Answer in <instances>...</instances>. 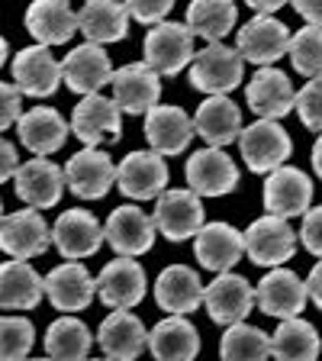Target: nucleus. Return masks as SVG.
I'll return each mask as SVG.
<instances>
[{
	"mask_svg": "<svg viewBox=\"0 0 322 361\" xmlns=\"http://www.w3.org/2000/svg\"><path fill=\"white\" fill-rule=\"evenodd\" d=\"M97 345L104 348V358L110 361H135L149 345V332H145L142 319L129 310H113L100 323Z\"/></svg>",
	"mask_w": 322,
	"mask_h": 361,
	"instance_id": "obj_25",
	"label": "nucleus"
},
{
	"mask_svg": "<svg viewBox=\"0 0 322 361\" xmlns=\"http://www.w3.org/2000/svg\"><path fill=\"white\" fill-rule=\"evenodd\" d=\"M0 219H4V200H0Z\"/></svg>",
	"mask_w": 322,
	"mask_h": 361,
	"instance_id": "obj_51",
	"label": "nucleus"
},
{
	"mask_svg": "<svg viewBox=\"0 0 322 361\" xmlns=\"http://www.w3.org/2000/svg\"><path fill=\"white\" fill-rule=\"evenodd\" d=\"M71 133L81 139L87 149H97L104 142H116L123 135V113L113 104V97L90 94L81 97V104L71 113Z\"/></svg>",
	"mask_w": 322,
	"mask_h": 361,
	"instance_id": "obj_10",
	"label": "nucleus"
},
{
	"mask_svg": "<svg viewBox=\"0 0 322 361\" xmlns=\"http://www.w3.org/2000/svg\"><path fill=\"white\" fill-rule=\"evenodd\" d=\"M145 139L155 155H180L194 139V120L180 106H155L145 113Z\"/></svg>",
	"mask_w": 322,
	"mask_h": 361,
	"instance_id": "obj_27",
	"label": "nucleus"
},
{
	"mask_svg": "<svg viewBox=\"0 0 322 361\" xmlns=\"http://www.w3.org/2000/svg\"><path fill=\"white\" fill-rule=\"evenodd\" d=\"M36 342V329L23 316H0V361H26Z\"/></svg>",
	"mask_w": 322,
	"mask_h": 361,
	"instance_id": "obj_39",
	"label": "nucleus"
},
{
	"mask_svg": "<svg viewBox=\"0 0 322 361\" xmlns=\"http://www.w3.org/2000/svg\"><path fill=\"white\" fill-rule=\"evenodd\" d=\"M90 345V329L75 316H61L45 332V352L52 361H87Z\"/></svg>",
	"mask_w": 322,
	"mask_h": 361,
	"instance_id": "obj_36",
	"label": "nucleus"
},
{
	"mask_svg": "<svg viewBox=\"0 0 322 361\" xmlns=\"http://www.w3.org/2000/svg\"><path fill=\"white\" fill-rule=\"evenodd\" d=\"M155 229L171 242H184L203 229V200L187 188H171L155 200Z\"/></svg>",
	"mask_w": 322,
	"mask_h": 361,
	"instance_id": "obj_9",
	"label": "nucleus"
},
{
	"mask_svg": "<svg viewBox=\"0 0 322 361\" xmlns=\"http://www.w3.org/2000/svg\"><path fill=\"white\" fill-rule=\"evenodd\" d=\"M306 281H300L290 268H271L255 290V303L261 313L274 319H297L306 310Z\"/></svg>",
	"mask_w": 322,
	"mask_h": 361,
	"instance_id": "obj_13",
	"label": "nucleus"
},
{
	"mask_svg": "<svg viewBox=\"0 0 322 361\" xmlns=\"http://www.w3.org/2000/svg\"><path fill=\"white\" fill-rule=\"evenodd\" d=\"M293 10L306 20V26L322 30V0H297V4H293Z\"/></svg>",
	"mask_w": 322,
	"mask_h": 361,
	"instance_id": "obj_45",
	"label": "nucleus"
},
{
	"mask_svg": "<svg viewBox=\"0 0 322 361\" xmlns=\"http://www.w3.org/2000/svg\"><path fill=\"white\" fill-rule=\"evenodd\" d=\"M26 361H52V358H26Z\"/></svg>",
	"mask_w": 322,
	"mask_h": 361,
	"instance_id": "obj_50",
	"label": "nucleus"
},
{
	"mask_svg": "<svg viewBox=\"0 0 322 361\" xmlns=\"http://www.w3.org/2000/svg\"><path fill=\"white\" fill-rule=\"evenodd\" d=\"M293 110L300 113V123L313 133H322V78H309L297 97H293Z\"/></svg>",
	"mask_w": 322,
	"mask_h": 361,
	"instance_id": "obj_40",
	"label": "nucleus"
},
{
	"mask_svg": "<svg viewBox=\"0 0 322 361\" xmlns=\"http://www.w3.org/2000/svg\"><path fill=\"white\" fill-rule=\"evenodd\" d=\"M149 290L145 268L132 258H113L97 274V297L113 310H132Z\"/></svg>",
	"mask_w": 322,
	"mask_h": 361,
	"instance_id": "obj_18",
	"label": "nucleus"
},
{
	"mask_svg": "<svg viewBox=\"0 0 322 361\" xmlns=\"http://www.w3.org/2000/svg\"><path fill=\"white\" fill-rule=\"evenodd\" d=\"M235 20H239V10H235V4H229V0H194L187 7L184 26H187L194 36L206 39V45H213V42H223V39L233 32Z\"/></svg>",
	"mask_w": 322,
	"mask_h": 361,
	"instance_id": "obj_35",
	"label": "nucleus"
},
{
	"mask_svg": "<svg viewBox=\"0 0 322 361\" xmlns=\"http://www.w3.org/2000/svg\"><path fill=\"white\" fill-rule=\"evenodd\" d=\"M313 171L322 178V133H319V139H316V145H313Z\"/></svg>",
	"mask_w": 322,
	"mask_h": 361,
	"instance_id": "obj_48",
	"label": "nucleus"
},
{
	"mask_svg": "<svg viewBox=\"0 0 322 361\" xmlns=\"http://www.w3.org/2000/svg\"><path fill=\"white\" fill-rule=\"evenodd\" d=\"M168 165L155 152H129L116 168V188L132 200H158L168 190Z\"/></svg>",
	"mask_w": 322,
	"mask_h": 361,
	"instance_id": "obj_14",
	"label": "nucleus"
},
{
	"mask_svg": "<svg viewBox=\"0 0 322 361\" xmlns=\"http://www.w3.org/2000/svg\"><path fill=\"white\" fill-rule=\"evenodd\" d=\"M219 355H223V361H268L271 336L248 323L225 326L223 342H219Z\"/></svg>",
	"mask_w": 322,
	"mask_h": 361,
	"instance_id": "obj_37",
	"label": "nucleus"
},
{
	"mask_svg": "<svg viewBox=\"0 0 322 361\" xmlns=\"http://www.w3.org/2000/svg\"><path fill=\"white\" fill-rule=\"evenodd\" d=\"M155 361H194L200 352V332L187 316H168L149 332V345Z\"/></svg>",
	"mask_w": 322,
	"mask_h": 361,
	"instance_id": "obj_29",
	"label": "nucleus"
},
{
	"mask_svg": "<svg viewBox=\"0 0 322 361\" xmlns=\"http://www.w3.org/2000/svg\"><path fill=\"white\" fill-rule=\"evenodd\" d=\"M52 245L68 262H81L100 252L104 226L90 210H65L52 226Z\"/></svg>",
	"mask_w": 322,
	"mask_h": 361,
	"instance_id": "obj_17",
	"label": "nucleus"
},
{
	"mask_svg": "<svg viewBox=\"0 0 322 361\" xmlns=\"http://www.w3.org/2000/svg\"><path fill=\"white\" fill-rule=\"evenodd\" d=\"M145 65L155 71L158 78H174L180 75V68H187L194 61V32L184 23L165 20L151 26L149 36L142 42Z\"/></svg>",
	"mask_w": 322,
	"mask_h": 361,
	"instance_id": "obj_1",
	"label": "nucleus"
},
{
	"mask_svg": "<svg viewBox=\"0 0 322 361\" xmlns=\"http://www.w3.org/2000/svg\"><path fill=\"white\" fill-rule=\"evenodd\" d=\"M13 188L26 207L32 210H49L61 200L65 190V171L49 158H30L26 165L16 168L13 174Z\"/></svg>",
	"mask_w": 322,
	"mask_h": 361,
	"instance_id": "obj_19",
	"label": "nucleus"
},
{
	"mask_svg": "<svg viewBox=\"0 0 322 361\" xmlns=\"http://www.w3.org/2000/svg\"><path fill=\"white\" fill-rule=\"evenodd\" d=\"M203 281L187 264H168L155 281V303L171 316H187L203 307Z\"/></svg>",
	"mask_w": 322,
	"mask_h": 361,
	"instance_id": "obj_24",
	"label": "nucleus"
},
{
	"mask_svg": "<svg viewBox=\"0 0 322 361\" xmlns=\"http://www.w3.org/2000/svg\"><path fill=\"white\" fill-rule=\"evenodd\" d=\"M45 297V278L26 262H0V307L32 310Z\"/></svg>",
	"mask_w": 322,
	"mask_h": 361,
	"instance_id": "obj_33",
	"label": "nucleus"
},
{
	"mask_svg": "<svg viewBox=\"0 0 322 361\" xmlns=\"http://www.w3.org/2000/svg\"><path fill=\"white\" fill-rule=\"evenodd\" d=\"M287 55H290L293 68L306 78H322V30L316 26H303L300 32L290 36L287 45Z\"/></svg>",
	"mask_w": 322,
	"mask_h": 361,
	"instance_id": "obj_38",
	"label": "nucleus"
},
{
	"mask_svg": "<svg viewBox=\"0 0 322 361\" xmlns=\"http://www.w3.org/2000/svg\"><path fill=\"white\" fill-rule=\"evenodd\" d=\"M290 45V26L278 16H252L235 36V52L242 61L271 68L278 59H284Z\"/></svg>",
	"mask_w": 322,
	"mask_h": 361,
	"instance_id": "obj_6",
	"label": "nucleus"
},
{
	"mask_svg": "<svg viewBox=\"0 0 322 361\" xmlns=\"http://www.w3.org/2000/svg\"><path fill=\"white\" fill-rule=\"evenodd\" d=\"M65 184L81 200H100L116 184V165L104 149H81L68 158Z\"/></svg>",
	"mask_w": 322,
	"mask_h": 361,
	"instance_id": "obj_11",
	"label": "nucleus"
},
{
	"mask_svg": "<svg viewBox=\"0 0 322 361\" xmlns=\"http://www.w3.org/2000/svg\"><path fill=\"white\" fill-rule=\"evenodd\" d=\"M155 219L142 210V207H116L104 223V239L110 242V248L120 258H135L151 252L155 245Z\"/></svg>",
	"mask_w": 322,
	"mask_h": 361,
	"instance_id": "obj_7",
	"label": "nucleus"
},
{
	"mask_svg": "<svg viewBox=\"0 0 322 361\" xmlns=\"http://www.w3.org/2000/svg\"><path fill=\"white\" fill-rule=\"evenodd\" d=\"M297 239L303 242L309 255L322 258V207H313V210L303 213V229Z\"/></svg>",
	"mask_w": 322,
	"mask_h": 361,
	"instance_id": "obj_42",
	"label": "nucleus"
},
{
	"mask_svg": "<svg viewBox=\"0 0 322 361\" xmlns=\"http://www.w3.org/2000/svg\"><path fill=\"white\" fill-rule=\"evenodd\" d=\"M309 200H313V184H309V174L303 168L280 165L264 180V210H268V216H303L309 210Z\"/></svg>",
	"mask_w": 322,
	"mask_h": 361,
	"instance_id": "obj_12",
	"label": "nucleus"
},
{
	"mask_svg": "<svg viewBox=\"0 0 322 361\" xmlns=\"http://www.w3.org/2000/svg\"><path fill=\"white\" fill-rule=\"evenodd\" d=\"M293 97H297V90L280 68H258L245 87V100L258 120L278 123L280 116L293 110Z\"/></svg>",
	"mask_w": 322,
	"mask_h": 361,
	"instance_id": "obj_23",
	"label": "nucleus"
},
{
	"mask_svg": "<svg viewBox=\"0 0 322 361\" xmlns=\"http://www.w3.org/2000/svg\"><path fill=\"white\" fill-rule=\"evenodd\" d=\"M61 81L75 90V94H81V97L100 94V87L113 81L110 55L100 45H90V42L78 45L61 61Z\"/></svg>",
	"mask_w": 322,
	"mask_h": 361,
	"instance_id": "obj_21",
	"label": "nucleus"
},
{
	"mask_svg": "<svg viewBox=\"0 0 322 361\" xmlns=\"http://www.w3.org/2000/svg\"><path fill=\"white\" fill-rule=\"evenodd\" d=\"M13 81L26 97H52L61 84V61H55L52 49L30 45L13 59Z\"/></svg>",
	"mask_w": 322,
	"mask_h": 361,
	"instance_id": "obj_22",
	"label": "nucleus"
},
{
	"mask_svg": "<svg viewBox=\"0 0 322 361\" xmlns=\"http://www.w3.org/2000/svg\"><path fill=\"white\" fill-rule=\"evenodd\" d=\"M319 332L306 319H280L271 336V358L274 361H316L319 358Z\"/></svg>",
	"mask_w": 322,
	"mask_h": 361,
	"instance_id": "obj_34",
	"label": "nucleus"
},
{
	"mask_svg": "<svg viewBox=\"0 0 322 361\" xmlns=\"http://www.w3.org/2000/svg\"><path fill=\"white\" fill-rule=\"evenodd\" d=\"M306 297L322 310V258L316 262V268L309 271V281H306Z\"/></svg>",
	"mask_w": 322,
	"mask_h": 361,
	"instance_id": "obj_46",
	"label": "nucleus"
},
{
	"mask_svg": "<svg viewBox=\"0 0 322 361\" xmlns=\"http://www.w3.org/2000/svg\"><path fill=\"white\" fill-rule=\"evenodd\" d=\"M245 75V61L233 45L213 42L203 52L194 55L190 61V84L203 90L206 97H225L229 90H235Z\"/></svg>",
	"mask_w": 322,
	"mask_h": 361,
	"instance_id": "obj_2",
	"label": "nucleus"
},
{
	"mask_svg": "<svg viewBox=\"0 0 322 361\" xmlns=\"http://www.w3.org/2000/svg\"><path fill=\"white\" fill-rule=\"evenodd\" d=\"M20 116H23V94L16 90V84L0 81V133L13 126Z\"/></svg>",
	"mask_w": 322,
	"mask_h": 361,
	"instance_id": "obj_43",
	"label": "nucleus"
},
{
	"mask_svg": "<svg viewBox=\"0 0 322 361\" xmlns=\"http://www.w3.org/2000/svg\"><path fill=\"white\" fill-rule=\"evenodd\" d=\"M78 30L87 36L90 45H110L126 39L129 32V13L123 4H110V0H90L78 10Z\"/></svg>",
	"mask_w": 322,
	"mask_h": 361,
	"instance_id": "obj_32",
	"label": "nucleus"
},
{
	"mask_svg": "<svg viewBox=\"0 0 322 361\" xmlns=\"http://www.w3.org/2000/svg\"><path fill=\"white\" fill-rule=\"evenodd\" d=\"M239 149L245 158L248 171L271 174L280 165H287V158L293 152V142L287 129L274 120H255L252 126H242L239 133Z\"/></svg>",
	"mask_w": 322,
	"mask_h": 361,
	"instance_id": "obj_4",
	"label": "nucleus"
},
{
	"mask_svg": "<svg viewBox=\"0 0 322 361\" xmlns=\"http://www.w3.org/2000/svg\"><path fill=\"white\" fill-rule=\"evenodd\" d=\"M87 361H110V358H87Z\"/></svg>",
	"mask_w": 322,
	"mask_h": 361,
	"instance_id": "obj_52",
	"label": "nucleus"
},
{
	"mask_svg": "<svg viewBox=\"0 0 322 361\" xmlns=\"http://www.w3.org/2000/svg\"><path fill=\"white\" fill-rule=\"evenodd\" d=\"M194 239H197L194 242L197 262H200L206 271H216V274L233 271L235 262L245 255L242 233L233 223H223V219H216V223H203V229L194 235Z\"/></svg>",
	"mask_w": 322,
	"mask_h": 361,
	"instance_id": "obj_26",
	"label": "nucleus"
},
{
	"mask_svg": "<svg viewBox=\"0 0 322 361\" xmlns=\"http://www.w3.org/2000/svg\"><path fill=\"white\" fill-rule=\"evenodd\" d=\"M49 245H52V229L39 210L30 207V210L4 213V219H0V252H7L13 262L42 255V252H49Z\"/></svg>",
	"mask_w": 322,
	"mask_h": 361,
	"instance_id": "obj_5",
	"label": "nucleus"
},
{
	"mask_svg": "<svg viewBox=\"0 0 322 361\" xmlns=\"http://www.w3.org/2000/svg\"><path fill=\"white\" fill-rule=\"evenodd\" d=\"M16 168H20V158H16V149L0 135V184L4 180H10L16 174Z\"/></svg>",
	"mask_w": 322,
	"mask_h": 361,
	"instance_id": "obj_44",
	"label": "nucleus"
},
{
	"mask_svg": "<svg viewBox=\"0 0 322 361\" xmlns=\"http://www.w3.org/2000/svg\"><path fill=\"white\" fill-rule=\"evenodd\" d=\"M187 190H194L197 197H225L233 194L239 184V168L223 149H200L187 158Z\"/></svg>",
	"mask_w": 322,
	"mask_h": 361,
	"instance_id": "obj_16",
	"label": "nucleus"
},
{
	"mask_svg": "<svg viewBox=\"0 0 322 361\" xmlns=\"http://www.w3.org/2000/svg\"><path fill=\"white\" fill-rule=\"evenodd\" d=\"M248 7L255 10V16H274L280 7H284V4H280V0H252Z\"/></svg>",
	"mask_w": 322,
	"mask_h": 361,
	"instance_id": "obj_47",
	"label": "nucleus"
},
{
	"mask_svg": "<svg viewBox=\"0 0 322 361\" xmlns=\"http://www.w3.org/2000/svg\"><path fill=\"white\" fill-rule=\"evenodd\" d=\"M26 30L39 39V45L52 49L78 32V13L65 0H36L26 10Z\"/></svg>",
	"mask_w": 322,
	"mask_h": 361,
	"instance_id": "obj_31",
	"label": "nucleus"
},
{
	"mask_svg": "<svg viewBox=\"0 0 322 361\" xmlns=\"http://www.w3.org/2000/svg\"><path fill=\"white\" fill-rule=\"evenodd\" d=\"M16 133H20V142L32 152V155L45 158L58 152L68 139V123L61 120V113L52 106H32L16 120Z\"/></svg>",
	"mask_w": 322,
	"mask_h": 361,
	"instance_id": "obj_30",
	"label": "nucleus"
},
{
	"mask_svg": "<svg viewBox=\"0 0 322 361\" xmlns=\"http://www.w3.org/2000/svg\"><path fill=\"white\" fill-rule=\"evenodd\" d=\"M242 133V110L233 97H206L194 113V135H200L210 149H223Z\"/></svg>",
	"mask_w": 322,
	"mask_h": 361,
	"instance_id": "obj_28",
	"label": "nucleus"
},
{
	"mask_svg": "<svg viewBox=\"0 0 322 361\" xmlns=\"http://www.w3.org/2000/svg\"><path fill=\"white\" fill-rule=\"evenodd\" d=\"M126 13L132 16L135 23H142V26H158V23H165L168 13H171V0H135V4H123Z\"/></svg>",
	"mask_w": 322,
	"mask_h": 361,
	"instance_id": "obj_41",
	"label": "nucleus"
},
{
	"mask_svg": "<svg viewBox=\"0 0 322 361\" xmlns=\"http://www.w3.org/2000/svg\"><path fill=\"white\" fill-rule=\"evenodd\" d=\"M203 307H206L213 323L219 326L245 323V316L255 307V287L248 284V278L235 274V271H223L203 290Z\"/></svg>",
	"mask_w": 322,
	"mask_h": 361,
	"instance_id": "obj_8",
	"label": "nucleus"
},
{
	"mask_svg": "<svg viewBox=\"0 0 322 361\" xmlns=\"http://www.w3.org/2000/svg\"><path fill=\"white\" fill-rule=\"evenodd\" d=\"M110 84H113V104L120 106V113H129V116L155 110L158 97H161V78L145 61L113 68Z\"/></svg>",
	"mask_w": 322,
	"mask_h": 361,
	"instance_id": "obj_15",
	"label": "nucleus"
},
{
	"mask_svg": "<svg viewBox=\"0 0 322 361\" xmlns=\"http://www.w3.org/2000/svg\"><path fill=\"white\" fill-rule=\"evenodd\" d=\"M242 245H245V255L261 268H284V262L297 255L300 239H297L287 219L264 213L242 233Z\"/></svg>",
	"mask_w": 322,
	"mask_h": 361,
	"instance_id": "obj_3",
	"label": "nucleus"
},
{
	"mask_svg": "<svg viewBox=\"0 0 322 361\" xmlns=\"http://www.w3.org/2000/svg\"><path fill=\"white\" fill-rule=\"evenodd\" d=\"M45 297L61 313L87 310L97 297V278H90V271L81 262H65L45 274Z\"/></svg>",
	"mask_w": 322,
	"mask_h": 361,
	"instance_id": "obj_20",
	"label": "nucleus"
},
{
	"mask_svg": "<svg viewBox=\"0 0 322 361\" xmlns=\"http://www.w3.org/2000/svg\"><path fill=\"white\" fill-rule=\"evenodd\" d=\"M4 61H7V39L0 36V68H4Z\"/></svg>",
	"mask_w": 322,
	"mask_h": 361,
	"instance_id": "obj_49",
	"label": "nucleus"
}]
</instances>
